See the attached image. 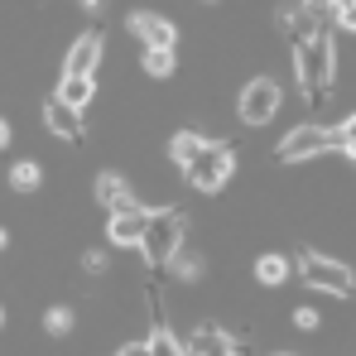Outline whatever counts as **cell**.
Instances as JSON below:
<instances>
[{"label":"cell","instance_id":"obj_16","mask_svg":"<svg viewBox=\"0 0 356 356\" xmlns=\"http://www.w3.org/2000/svg\"><path fill=\"white\" fill-rule=\"evenodd\" d=\"M145 72L149 77H174V67H178V58H174V49H145Z\"/></svg>","mask_w":356,"mask_h":356},{"label":"cell","instance_id":"obj_20","mask_svg":"<svg viewBox=\"0 0 356 356\" xmlns=\"http://www.w3.org/2000/svg\"><path fill=\"white\" fill-rule=\"evenodd\" d=\"M44 327H49V332H67V327H72V308L54 303V308L44 313Z\"/></svg>","mask_w":356,"mask_h":356},{"label":"cell","instance_id":"obj_4","mask_svg":"<svg viewBox=\"0 0 356 356\" xmlns=\"http://www.w3.org/2000/svg\"><path fill=\"white\" fill-rule=\"evenodd\" d=\"M303 280H308V289H323L332 298H347L356 284L352 265H342L332 255H318V250H303Z\"/></svg>","mask_w":356,"mask_h":356},{"label":"cell","instance_id":"obj_23","mask_svg":"<svg viewBox=\"0 0 356 356\" xmlns=\"http://www.w3.org/2000/svg\"><path fill=\"white\" fill-rule=\"evenodd\" d=\"M294 323L298 327H318V308H294Z\"/></svg>","mask_w":356,"mask_h":356},{"label":"cell","instance_id":"obj_26","mask_svg":"<svg viewBox=\"0 0 356 356\" xmlns=\"http://www.w3.org/2000/svg\"><path fill=\"white\" fill-rule=\"evenodd\" d=\"M298 5H308V10H318V5H332V0H298Z\"/></svg>","mask_w":356,"mask_h":356},{"label":"cell","instance_id":"obj_17","mask_svg":"<svg viewBox=\"0 0 356 356\" xmlns=\"http://www.w3.org/2000/svg\"><path fill=\"white\" fill-rule=\"evenodd\" d=\"M149 352H154V356H183V347L174 342V332H169V327H164L159 318H154V337H149Z\"/></svg>","mask_w":356,"mask_h":356},{"label":"cell","instance_id":"obj_24","mask_svg":"<svg viewBox=\"0 0 356 356\" xmlns=\"http://www.w3.org/2000/svg\"><path fill=\"white\" fill-rule=\"evenodd\" d=\"M116 356H154V352H149V342H130V347H120Z\"/></svg>","mask_w":356,"mask_h":356},{"label":"cell","instance_id":"obj_6","mask_svg":"<svg viewBox=\"0 0 356 356\" xmlns=\"http://www.w3.org/2000/svg\"><path fill=\"white\" fill-rule=\"evenodd\" d=\"M275 111H280V82L275 77H250L245 92H241V120L265 125V120H275Z\"/></svg>","mask_w":356,"mask_h":356},{"label":"cell","instance_id":"obj_11","mask_svg":"<svg viewBox=\"0 0 356 356\" xmlns=\"http://www.w3.org/2000/svg\"><path fill=\"white\" fill-rule=\"evenodd\" d=\"M183 356H236V342H232L222 327H193Z\"/></svg>","mask_w":356,"mask_h":356},{"label":"cell","instance_id":"obj_8","mask_svg":"<svg viewBox=\"0 0 356 356\" xmlns=\"http://www.w3.org/2000/svg\"><path fill=\"white\" fill-rule=\"evenodd\" d=\"M97 63H102V34L87 29V34L72 39L67 63H63V77H97Z\"/></svg>","mask_w":356,"mask_h":356},{"label":"cell","instance_id":"obj_19","mask_svg":"<svg viewBox=\"0 0 356 356\" xmlns=\"http://www.w3.org/2000/svg\"><path fill=\"white\" fill-rule=\"evenodd\" d=\"M169 270H174L178 280H202V270H207V265H202V255H183V250H178V260L169 265Z\"/></svg>","mask_w":356,"mask_h":356},{"label":"cell","instance_id":"obj_14","mask_svg":"<svg viewBox=\"0 0 356 356\" xmlns=\"http://www.w3.org/2000/svg\"><path fill=\"white\" fill-rule=\"evenodd\" d=\"M202 145H207V140H202L197 130H178L174 140H169V154H174L178 169H188V164H193V159L202 154Z\"/></svg>","mask_w":356,"mask_h":356},{"label":"cell","instance_id":"obj_2","mask_svg":"<svg viewBox=\"0 0 356 356\" xmlns=\"http://www.w3.org/2000/svg\"><path fill=\"white\" fill-rule=\"evenodd\" d=\"M178 250H183V212H154L149 217V232H145V245H140V255H145V265L149 270H169L178 260Z\"/></svg>","mask_w":356,"mask_h":356},{"label":"cell","instance_id":"obj_5","mask_svg":"<svg viewBox=\"0 0 356 356\" xmlns=\"http://www.w3.org/2000/svg\"><path fill=\"white\" fill-rule=\"evenodd\" d=\"M327 149H337V130H327V125H294L284 140H280V164H303V159H313V154H327Z\"/></svg>","mask_w":356,"mask_h":356},{"label":"cell","instance_id":"obj_25","mask_svg":"<svg viewBox=\"0 0 356 356\" xmlns=\"http://www.w3.org/2000/svg\"><path fill=\"white\" fill-rule=\"evenodd\" d=\"M10 145V125H5V116H0V149Z\"/></svg>","mask_w":356,"mask_h":356},{"label":"cell","instance_id":"obj_12","mask_svg":"<svg viewBox=\"0 0 356 356\" xmlns=\"http://www.w3.org/2000/svg\"><path fill=\"white\" fill-rule=\"evenodd\" d=\"M97 197L111 207V217H116V212H140V202L130 197V188H125L116 174H102V178H97Z\"/></svg>","mask_w":356,"mask_h":356},{"label":"cell","instance_id":"obj_30","mask_svg":"<svg viewBox=\"0 0 356 356\" xmlns=\"http://www.w3.org/2000/svg\"><path fill=\"white\" fill-rule=\"evenodd\" d=\"M0 323H5V313H0Z\"/></svg>","mask_w":356,"mask_h":356},{"label":"cell","instance_id":"obj_15","mask_svg":"<svg viewBox=\"0 0 356 356\" xmlns=\"http://www.w3.org/2000/svg\"><path fill=\"white\" fill-rule=\"evenodd\" d=\"M284 275H289V260L284 255H260L255 260V280L260 284H284Z\"/></svg>","mask_w":356,"mask_h":356},{"label":"cell","instance_id":"obj_1","mask_svg":"<svg viewBox=\"0 0 356 356\" xmlns=\"http://www.w3.org/2000/svg\"><path fill=\"white\" fill-rule=\"evenodd\" d=\"M294 67H298V87L308 102H323L332 92V72H337V54H332V39L318 29L308 39L294 44Z\"/></svg>","mask_w":356,"mask_h":356},{"label":"cell","instance_id":"obj_9","mask_svg":"<svg viewBox=\"0 0 356 356\" xmlns=\"http://www.w3.org/2000/svg\"><path fill=\"white\" fill-rule=\"evenodd\" d=\"M44 125H49L54 135H63V140H82V135H87L82 111H72V106L58 102V97H49V102H44Z\"/></svg>","mask_w":356,"mask_h":356},{"label":"cell","instance_id":"obj_10","mask_svg":"<svg viewBox=\"0 0 356 356\" xmlns=\"http://www.w3.org/2000/svg\"><path fill=\"white\" fill-rule=\"evenodd\" d=\"M149 217H154V212H145V207H140V212H116V217H111V232H106L111 245H145Z\"/></svg>","mask_w":356,"mask_h":356},{"label":"cell","instance_id":"obj_3","mask_svg":"<svg viewBox=\"0 0 356 356\" xmlns=\"http://www.w3.org/2000/svg\"><path fill=\"white\" fill-rule=\"evenodd\" d=\"M183 174H188V183H193L197 193H217L227 178L236 174V149H232V145H222V140H207V145H202V154H197Z\"/></svg>","mask_w":356,"mask_h":356},{"label":"cell","instance_id":"obj_29","mask_svg":"<svg viewBox=\"0 0 356 356\" xmlns=\"http://www.w3.org/2000/svg\"><path fill=\"white\" fill-rule=\"evenodd\" d=\"M275 356H289V352H275Z\"/></svg>","mask_w":356,"mask_h":356},{"label":"cell","instance_id":"obj_21","mask_svg":"<svg viewBox=\"0 0 356 356\" xmlns=\"http://www.w3.org/2000/svg\"><path fill=\"white\" fill-rule=\"evenodd\" d=\"M332 19L356 34V0H332Z\"/></svg>","mask_w":356,"mask_h":356},{"label":"cell","instance_id":"obj_18","mask_svg":"<svg viewBox=\"0 0 356 356\" xmlns=\"http://www.w3.org/2000/svg\"><path fill=\"white\" fill-rule=\"evenodd\" d=\"M39 178H44V174H39V164H29V159L10 169V183H15L19 193H34V188H39Z\"/></svg>","mask_w":356,"mask_h":356},{"label":"cell","instance_id":"obj_13","mask_svg":"<svg viewBox=\"0 0 356 356\" xmlns=\"http://www.w3.org/2000/svg\"><path fill=\"white\" fill-rule=\"evenodd\" d=\"M92 92H97V82H92V77H63L54 97H58V102H67L72 111H82V106L92 102Z\"/></svg>","mask_w":356,"mask_h":356},{"label":"cell","instance_id":"obj_27","mask_svg":"<svg viewBox=\"0 0 356 356\" xmlns=\"http://www.w3.org/2000/svg\"><path fill=\"white\" fill-rule=\"evenodd\" d=\"M82 5H87V10H97V5H102V0H82Z\"/></svg>","mask_w":356,"mask_h":356},{"label":"cell","instance_id":"obj_28","mask_svg":"<svg viewBox=\"0 0 356 356\" xmlns=\"http://www.w3.org/2000/svg\"><path fill=\"white\" fill-rule=\"evenodd\" d=\"M5 241H10V236H5V227H0V245H5Z\"/></svg>","mask_w":356,"mask_h":356},{"label":"cell","instance_id":"obj_7","mask_svg":"<svg viewBox=\"0 0 356 356\" xmlns=\"http://www.w3.org/2000/svg\"><path fill=\"white\" fill-rule=\"evenodd\" d=\"M125 29H130L145 49H174V24H169L164 15H154V10H135V15L125 19Z\"/></svg>","mask_w":356,"mask_h":356},{"label":"cell","instance_id":"obj_22","mask_svg":"<svg viewBox=\"0 0 356 356\" xmlns=\"http://www.w3.org/2000/svg\"><path fill=\"white\" fill-rule=\"evenodd\" d=\"M337 149H347V159H356V116L347 125H337Z\"/></svg>","mask_w":356,"mask_h":356}]
</instances>
